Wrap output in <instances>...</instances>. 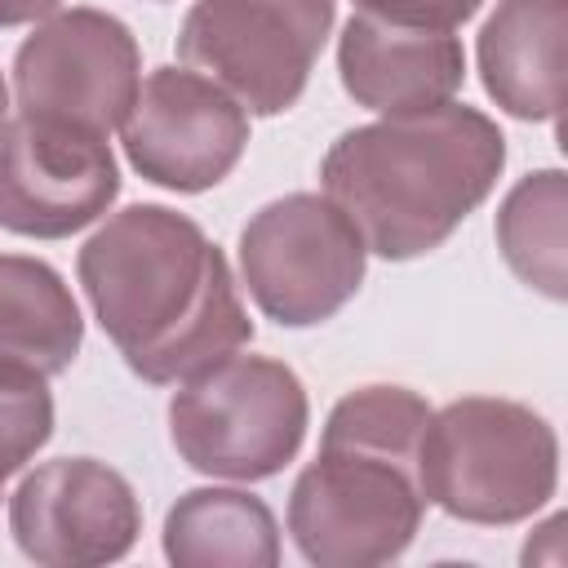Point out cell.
I'll return each instance as SVG.
<instances>
[{
	"mask_svg": "<svg viewBox=\"0 0 568 568\" xmlns=\"http://www.w3.org/2000/svg\"><path fill=\"white\" fill-rule=\"evenodd\" d=\"M9 532L31 564L98 568L133 550L142 506L115 466L98 457H53L9 497Z\"/></svg>",
	"mask_w": 568,
	"mask_h": 568,
	"instance_id": "11",
	"label": "cell"
},
{
	"mask_svg": "<svg viewBox=\"0 0 568 568\" xmlns=\"http://www.w3.org/2000/svg\"><path fill=\"white\" fill-rule=\"evenodd\" d=\"M328 31L333 0H195L178 58L240 98L248 115H280L306 93Z\"/></svg>",
	"mask_w": 568,
	"mask_h": 568,
	"instance_id": "7",
	"label": "cell"
},
{
	"mask_svg": "<svg viewBox=\"0 0 568 568\" xmlns=\"http://www.w3.org/2000/svg\"><path fill=\"white\" fill-rule=\"evenodd\" d=\"M359 13L399 22V27H430V31H453L466 18L479 13L484 0H351Z\"/></svg>",
	"mask_w": 568,
	"mask_h": 568,
	"instance_id": "18",
	"label": "cell"
},
{
	"mask_svg": "<svg viewBox=\"0 0 568 568\" xmlns=\"http://www.w3.org/2000/svg\"><path fill=\"white\" fill-rule=\"evenodd\" d=\"M422 497L462 524L506 528L532 519L559 488L555 426L501 395H462L430 408L417 453Z\"/></svg>",
	"mask_w": 568,
	"mask_h": 568,
	"instance_id": "4",
	"label": "cell"
},
{
	"mask_svg": "<svg viewBox=\"0 0 568 568\" xmlns=\"http://www.w3.org/2000/svg\"><path fill=\"white\" fill-rule=\"evenodd\" d=\"M564 213H568V182L564 169H537L519 178L493 222L497 248L519 284L532 293L564 302Z\"/></svg>",
	"mask_w": 568,
	"mask_h": 568,
	"instance_id": "16",
	"label": "cell"
},
{
	"mask_svg": "<svg viewBox=\"0 0 568 568\" xmlns=\"http://www.w3.org/2000/svg\"><path fill=\"white\" fill-rule=\"evenodd\" d=\"M53 9H62V0H0V27H22V22H40Z\"/></svg>",
	"mask_w": 568,
	"mask_h": 568,
	"instance_id": "19",
	"label": "cell"
},
{
	"mask_svg": "<svg viewBox=\"0 0 568 568\" xmlns=\"http://www.w3.org/2000/svg\"><path fill=\"white\" fill-rule=\"evenodd\" d=\"M430 404L408 386H359L324 422L320 453L288 493V532L315 568L399 559L426 515L417 453Z\"/></svg>",
	"mask_w": 568,
	"mask_h": 568,
	"instance_id": "3",
	"label": "cell"
},
{
	"mask_svg": "<svg viewBox=\"0 0 568 568\" xmlns=\"http://www.w3.org/2000/svg\"><path fill=\"white\" fill-rule=\"evenodd\" d=\"M9 120V84H4V75H0V124Z\"/></svg>",
	"mask_w": 568,
	"mask_h": 568,
	"instance_id": "20",
	"label": "cell"
},
{
	"mask_svg": "<svg viewBox=\"0 0 568 568\" xmlns=\"http://www.w3.org/2000/svg\"><path fill=\"white\" fill-rule=\"evenodd\" d=\"M53 435V395L49 377L0 364V484L18 475Z\"/></svg>",
	"mask_w": 568,
	"mask_h": 568,
	"instance_id": "17",
	"label": "cell"
},
{
	"mask_svg": "<svg viewBox=\"0 0 568 568\" xmlns=\"http://www.w3.org/2000/svg\"><path fill=\"white\" fill-rule=\"evenodd\" d=\"M84 346L71 284L40 257L0 253V364L58 377Z\"/></svg>",
	"mask_w": 568,
	"mask_h": 568,
	"instance_id": "14",
	"label": "cell"
},
{
	"mask_svg": "<svg viewBox=\"0 0 568 568\" xmlns=\"http://www.w3.org/2000/svg\"><path fill=\"white\" fill-rule=\"evenodd\" d=\"M506 138L479 106L444 102L346 129L324 164V195L355 222L368 253L408 262L439 248L497 186Z\"/></svg>",
	"mask_w": 568,
	"mask_h": 568,
	"instance_id": "2",
	"label": "cell"
},
{
	"mask_svg": "<svg viewBox=\"0 0 568 568\" xmlns=\"http://www.w3.org/2000/svg\"><path fill=\"white\" fill-rule=\"evenodd\" d=\"M129 164L178 195L213 191L248 146V111L191 67H155L120 124Z\"/></svg>",
	"mask_w": 568,
	"mask_h": 568,
	"instance_id": "9",
	"label": "cell"
},
{
	"mask_svg": "<svg viewBox=\"0 0 568 568\" xmlns=\"http://www.w3.org/2000/svg\"><path fill=\"white\" fill-rule=\"evenodd\" d=\"M337 75L355 106L377 115H417L457 98L466 53L453 31L351 13L337 40Z\"/></svg>",
	"mask_w": 568,
	"mask_h": 568,
	"instance_id": "12",
	"label": "cell"
},
{
	"mask_svg": "<svg viewBox=\"0 0 568 568\" xmlns=\"http://www.w3.org/2000/svg\"><path fill=\"white\" fill-rule=\"evenodd\" d=\"M564 40L568 0H497L475 44L488 98L515 120H559Z\"/></svg>",
	"mask_w": 568,
	"mask_h": 568,
	"instance_id": "13",
	"label": "cell"
},
{
	"mask_svg": "<svg viewBox=\"0 0 568 568\" xmlns=\"http://www.w3.org/2000/svg\"><path fill=\"white\" fill-rule=\"evenodd\" d=\"M311 426L302 377L271 355H240L191 373L169 399V439L178 457L209 479L280 475Z\"/></svg>",
	"mask_w": 568,
	"mask_h": 568,
	"instance_id": "5",
	"label": "cell"
},
{
	"mask_svg": "<svg viewBox=\"0 0 568 568\" xmlns=\"http://www.w3.org/2000/svg\"><path fill=\"white\" fill-rule=\"evenodd\" d=\"M75 275L129 373L151 386H178L253 342L222 248L178 209L111 213L84 240Z\"/></svg>",
	"mask_w": 568,
	"mask_h": 568,
	"instance_id": "1",
	"label": "cell"
},
{
	"mask_svg": "<svg viewBox=\"0 0 568 568\" xmlns=\"http://www.w3.org/2000/svg\"><path fill=\"white\" fill-rule=\"evenodd\" d=\"M164 559L178 568H275L280 524L244 488H191L164 515Z\"/></svg>",
	"mask_w": 568,
	"mask_h": 568,
	"instance_id": "15",
	"label": "cell"
},
{
	"mask_svg": "<svg viewBox=\"0 0 568 568\" xmlns=\"http://www.w3.org/2000/svg\"><path fill=\"white\" fill-rule=\"evenodd\" d=\"M120 195L106 138L36 115L0 124V231L67 240L98 222Z\"/></svg>",
	"mask_w": 568,
	"mask_h": 568,
	"instance_id": "10",
	"label": "cell"
},
{
	"mask_svg": "<svg viewBox=\"0 0 568 568\" xmlns=\"http://www.w3.org/2000/svg\"><path fill=\"white\" fill-rule=\"evenodd\" d=\"M142 84L133 31L106 9H53L13 53L18 115L106 138L124 124Z\"/></svg>",
	"mask_w": 568,
	"mask_h": 568,
	"instance_id": "8",
	"label": "cell"
},
{
	"mask_svg": "<svg viewBox=\"0 0 568 568\" xmlns=\"http://www.w3.org/2000/svg\"><path fill=\"white\" fill-rule=\"evenodd\" d=\"M368 248L355 222L315 191L262 204L240 231V284L280 328L333 320L364 284Z\"/></svg>",
	"mask_w": 568,
	"mask_h": 568,
	"instance_id": "6",
	"label": "cell"
}]
</instances>
